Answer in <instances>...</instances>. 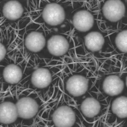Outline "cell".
Here are the masks:
<instances>
[{
  "instance_id": "6da1fadb",
  "label": "cell",
  "mask_w": 127,
  "mask_h": 127,
  "mask_svg": "<svg viewBox=\"0 0 127 127\" xmlns=\"http://www.w3.org/2000/svg\"><path fill=\"white\" fill-rule=\"evenodd\" d=\"M48 103L33 91L15 88L0 96V127H11L19 119H40Z\"/></svg>"
},
{
  "instance_id": "7a4b0ae2",
  "label": "cell",
  "mask_w": 127,
  "mask_h": 127,
  "mask_svg": "<svg viewBox=\"0 0 127 127\" xmlns=\"http://www.w3.org/2000/svg\"><path fill=\"white\" fill-rule=\"evenodd\" d=\"M45 61L39 57L28 59L23 79L17 87L33 91L49 102L56 90L53 87V73Z\"/></svg>"
},
{
  "instance_id": "3957f363",
  "label": "cell",
  "mask_w": 127,
  "mask_h": 127,
  "mask_svg": "<svg viewBox=\"0 0 127 127\" xmlns=\"http://www.w3.org/2000/svg\"><path fill=\"white\" fill-rule=\"evenodd\" d=\"M27 59L15 53L0 64V89L1 95L17 87L24 77Z\"/></svg>"
},
{
  "instance_id": "277c9868",
  "label": "cell",
  "mask_w": 127,
  "mask_h": 127,
  "mask_svg": "<svg viewBox=\"0 0 127 127\" xmlns=\"http://www.w3.org/2000/svg\"><path fill=\"white\" fill-rule=\"evenodd\" d=\"M26 7L17 0H0V29L16 31L18 21L25 15Z\"/></svg>"
},
{
  "instance_id": "5b68a950",
  "label": "cell",
  "mask_w": 127,
  "mask_h": 127,
  "mask_svg": "<svg viewBox=\"0 0 127 127\" xmlns=\"http://www.w3.org/2000/svg\"><path fill=\"white\" fill-rule=\"evenodd\" d=\"M58 102L52 103L51 106L48 103L45 110L51 113V117L56 127H72L75 123L76 116L70 106L63 102H60V98Z\"/></svg>"
},
{
  "instance_id": "8992f818",
  "label": "cell",
  "mask_w": 127,
  "mask_h": 127,
  "mask_svg": "<svg viewBox=\"0 0 127 127\" xmlns=\"http://www.w3.org/2000/svg\"><path fill=\"white\" fill-rule=\"evenodd\" d=\"M23 37V44L26 50L31 54L41 52L46 45V38L40 30V26L26 31Z\"/></svg>"
},
{
  "instance_id": "52a82bcc",
  "label": "cell",
  "mask_w": 127,
  "mask_h": 127,
  "mask_svg": "<svg viewBox=\"0 0 127 127\" xmlns=\"http://www.w3.org/2000/svg\"><path fill=\"white\" fill-rule=\"evenodd\" d=\"M17 35L14 30L0 29V64L16 53Z\"/></svg>"
},
{
  "instance_id": "ba28073f",
  "label": "cell",
  "mask_w": 127,
  "mask_h": 127,
  "mask_svg": "<svg viewBox=\"0 0 127 127\" xmlns=\"http://www.w3.org/2000/svg\"><path fill=\"white\" fill-rule=\"evenodd\" d=\"M88 86V80L86 77L76 75L67 79L64 84V87H62V91L70 96L78 97L86 94Z\"/></svg>"
},
{
  "instance_id": "9c48e42d",
  "label": "cell",
  "mask_w": 127,
  "mask_h": 127,
  "mask_svg": "<svg viewBox=\"0 0 127 127\" xmlns=\"http://www.w3.org/2000/svg\"><path fill=\"white\" fill-rule=\"evenodd\" d=\"M41 17L45 24L50 26H56L63 23L66 14L64 9L60 4L50 3L43 8Z\"/></svg>"
},
{
  "instance_id": "30bf717a",
  "label": "cell",
  "mask_w": 127,
  "mask_h": 127,
  "mask_svg": "<svg viewBox=\"0 0 127 127\" xmlns=\"http://www.w3.org/2000/svg\"><path fill=\"white\" fill-rule=\"evenodd\" d=\"M104 16L108 21L117 22L124 16L126 8L124 4L120 0H108L102 8Z\"/></svg>"
},
{
  "instance_id": "8fae6325",
  "label": "cell",
  "mask_w": 127,
  "mask_h": 127,
  "mask_svg": "<svg viewBox=\"0 0 127 127\" xmlns=\"http://www.w3.org/2000/svg\"><path fill=\"white\" fill-rule=\"evenodd\" d=\"M49 53L55 57L63 56L67 53L69 47V42L65 37L55 35L50 38L46 42Z\"/></svg>"
},
{
  "instance_id": "7c38bea8",
  "label": "cell",
  "mask_w": 127,
  "mask_h": 127,
  "mask_svg": "<svg viewBox=\"0 0 127 127\" xmlns=\"http://www.w3.org/2000/svg\"><path fill=\"white\" fill-rule=\"evenodd\" d=\"M73 22L74 27L77 30L82 32H87L94 25V16L87 10H80L75 14Z\"/></svg>"
},
{
  "instance_id": "4fadbf2b",
  "label": "cell",
  "mask_w": 127,
  "mask_h": 127,
  "mask_svg": "<svg viewBox=\"0 0 127 127\" xmlns=\"http://www.w3.org/2000/svg\"><path fill=\"white\" fill-rule=\"evenodd\" d=\"M124 86V82L119 76L112 75L105 78L102 88L105 94L110 96H114L121 94Z\"/></svg>"
},
{
  "instance_id": "5bb4252c",
  "label": "cell",
  "mask_w": 127,
  "mask_h": 127,
  "mask_svg": "<svg viewBox=\"0 0 127 127\" xmlns=\"http://www.w3.org/2000/svg\"><path fill=\"white\" fill-rule=\"evenodd\" d=\"M80 108L82 113L85 116L93 118L99 113L101 106L99 102L96 99L88 97L83 101Z\"/></svg>"
},
{
  "instance_id": "9a60e30c",
  "label": "cell",
  "mask_w": 127,
  "mask_h": 127,
  "mask_svg": "<svg viewBox=\"0 0 127 127\" xmlns=\"http://www.w3.org/2000/svg\"><path fill=\"white\" fill-rule=\"evenodd\" d=\"M85 46L89 50L96 52L100 50L104 42V38L100 33L98 32H91L85 37Z\"/></svg>"
},
{
  "instance_id": "2e32d148",
  "label": "cell",
  "mask_w": 127,
  "mask_h": 127,
  "mask_svg": "<svg viewBox=\"0 0 127 127\" xmlns=\"http://www.w3.org/2000/svg\"><path fill=\"white\" fill-rule=\"evenodd\" d=\"M127 97L121 96L117 97L113 101L111 105L112 112L119 118H127Z\"/></svg>"
},
{
  "instance_id": "e0dca14e",
  "label": "cell",
  "mask_w": 127,
  "mask_h": 127,
  "mask_svg": "<svg viewBox=\"0 0 127 127\" xmlns=\"http://www.w3.org/2000/svg\"><path fill=\"white\" fill-rule=\"evenodd\" d=\"M127 31L125 30L120 32L115 39V43L118 49L123 53L127 52Z\"/></svg>"
},
{
  "instance_id": "ac0fdd59",
  "label": "cell",
  "mask_w": 127,
  "mask_h": 127,
  "mask_svg": "<svg viewBox=\"0 0 127 127\" xmlns=\"http://www.w3.org/2000/svg\"><path fill=\"white\" fill-rule=\"evenodd\" d=\"M1 95V90H0V95Z\"/></svg>"
}]
</instances>
